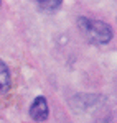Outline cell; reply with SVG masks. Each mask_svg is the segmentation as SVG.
I'll use <instances>...</instances> for the list:
<instances>
[{
	"mask_svg": "<svg viewBox=\"0 0 117 123\" xmlns=\"http://www.w3.org/2000/svg\"><path fill=\"white\" fill-rule=\"evenodd\" d=\"M78 26L83 31V35L88 38V41H91L92 44H106L112 39V28L106 21L79 17Z\"/></svg>",
	"mask_w": 117,
	"mask_h": 123,
	"instance_id": "obj_1",
	"label": "cell"
},
{
	"mask_svg": "<svg viewBox=\"0 0 117 123\" xmlns=\"http://www.w3.org/2000/svg\"><path fill=\"white\" fill-rule=\"evenodd\" d=\"M49 115V108H48V102L43 95L36 97L33 100V104L30 107V117L35 120V122H45Z\"/></svg>",
	"mask_w": 117,
	"mask_h": 123,
	"instance_id": "obj_2",
	"label": "cell"
},
{
	"mask_svg": "<svg viewBox=\"0 0 117 123\" xmlns=\"http://www.w3.org/2000/svg\"><path fill=\"white\" fill-rule=\"evenodd\" d=\"M10 87V71L8 66L0 59V92L8 90Z\"/></svg>",
	"mask_w": 117,
	"mask_h": 123,
	"instance_id": "obj_3",
	"label": "cell"
},
{
	"mask_svg": "<svg viewBox=\"0 0 117 123\" xmlns=\"http://www.w3.org/2000/svg\"><path fill=\"white\" fill-rule=\"evenodd\" d=\"M35 5L38 7V10L41 12H56V10L63 5V2L61 0H55V2H35Z\"/></svg>",
	"mask_w": 117,
	"mask_h": 123,
	"instance_id": "obj_4",
	"label": "cell"
}]
</instances>
